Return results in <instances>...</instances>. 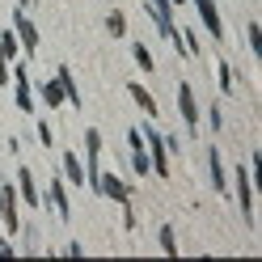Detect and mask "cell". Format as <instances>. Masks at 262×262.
<instances>
[{"label":"cell","mask_w":262,"mask_h":262,"mask_svg":"<svg viewBox=\"0 0 262 262\" xmlns=\"http://www.w3.org/2000/svg\"><path fill=\"white\" fill-rule=\"evenodd\" d=\"M178 110H182V123H186L190 131L199 127V106H194V89L186 85V80L178 85Z\"/></svg>","instance_id":"obj_3"},{"label":"cell","mask_w":262,"mask_h":262,"mask_svg":"<svg viewBox=\"0 0 262 262\" xmlns=\"http://www.w3.org/2000/svg\"><path fill=\"white\" fill-rule=\"evenodd\" d=\"M250 51L262 55V26H258V21H250Z\"/></svg>","instance_id":"obj_16"},{"label":"cell","mask_w":262,"mask_h":262,"mask_svg":"<svg viewBox=\"0 0 262 262\" xmlns=\"http://www.w3.org/2000/svg\"><path fill=\"white\" fill-rule=\"evenodd\" d=\"M51 203H55V211H59V220H68V216H72V207H68V194H63V186H59V178L51 182Z\"/></svg>","instance_id":"obj_8"},{"label":"cell","mask_w":262,"mask_h":262,"mask_svg":"<svg viewBox=\"0 0 262 262\" xmlns=\"http://www.w3.org/2000/svg\"><path fill=\"white\" fill-rule=\"evenodd\" d=\"M17 5H34V0H17Z\"/></svg>","instance_id":"obj_21"},{"label":"cell","mask_w":262,"mask_h":262,"mask_svg":"<svg viewBox=\"0 0 262 262\" xmlns=\"http://www.w3.org/2000/svg\"><path fill=\"white\" fill-rule=\"evenodd\" d=\"M233 89V68H228V59H220V93Z\"/></svg>","instance_id":"obj_17"},{"label":"cell","mask_w":262,"mask_h":262,"mask_svg":"<svg viewBox=\"0 0 262 262\" xmlns=\"http://www.w3.org/2000/svg\"><path fill=\"white\" fill-rule=\"evenodd\" d=\"M127 93L140 102V110H144V114H152V119H157V97H152L148 89H144V85H136V80H131V85H127Z\"/></svg>","instance_id":"obj_6"},{"label":"cell","mask_w":262,"mask_h":262,"mask_svg":"<svg viewBox=\"0 0 262 262\" xmlns=\"http://www.w3.org/2000/svg\"><path fill=\"white\" fill-rule=\"evenodd\" d=\"M42 102H47V106H59V102H63V85H59V76L42 85Z\"/></svg>","instance_id":"obj_12"},{"label":"cell","mask_w":262,"mask_h":262,"mask_svg":"<svg viewBox=\"0 0 262 262\" xmlns=\"http://www.w3.org/2000/svg\"><path fill=\"white\" fill-rule=\"evenodd\" d=\"M13 34L21 38L26 55H34V51H38V30H34V21H30L26 13H13Z\"/></svg>","instance_id":"obj_2"},{"label":"cell","mask_w":262,"mask_h":262,"mask_svg":"<svg viewBox=\"0 0 262 262\" xmlns=\"http://www.w3.org/2000/svg\"><path fill=\"white\" fill-rule=\"evenodd\" d=\"M199 5V17L207 21V30H211V38H224V21H220V13H216V5L211 0H194Z\"/></svg>","instance_id":"obj_4"},{"label":"cell","mask_w":262,"mask_h":262,"mask_svg":"<svg viewBox=\"0 0 262 262\" xmlns=\"http://www.w3.org/2000/svg\"><path fill=\"white\" fill-rule=\"evenodd\" d=\"M17 110H34V93H30V76H26V63H17Z\"/></svg>","instance_id":"obj_5"},{"label":"cell","mask_w":262,"mask_h":262,"mask_svg":"<svg viewBox=\"0 0 262 262\" xmlns=\"http://www.w3.org/2000/svg\"><path fill=\"white\" fill-rule=\"evenodd\" d=\"M38 144H42V148H51V144H55V136H51V123H38Z\"/></svg>","instance_id":"obj_19"},{"label":"cell","mask_w":262,"mask_h":262,"mask_svg":"<svg viewBox=\"0 0 262 262\" xmlns=\"http://www.w3.org/2000/svg\"><path fill=\"white\" fill-rule=\"evenodd\" d=\"M63 173H68V182H85V165H80V161L72 157V152H63Z\"/></svg>","instance_id":"obj_9"},{"label":"cell","mask_w":262,"mask_h":262,"mask_svg":"<svg viewBox=\"0 0 262 262\" xmlns=\"http://www.w3.org/2000/svg\"><path fill=\"white\" fill-rule=\"evenodd\" d=\"M131 165H136V173H152V161L144 157V148H136V161H131Z\"/></svg>","instance_id":"obj_18"},{"label":"cell","mask_w":262,"mask_h":262,"mask_svg":"<svg viewBox=\"0 0 262 262\" xmlns=\"http://www.w3.org/2000/svg\"><path fill=\"white\" fill-rule=\"evenodd\" d=\"M237 199H241L245 224H254V173L250 169H237Z\"/></svg>","instance_id":"obj_1"},{"label":"cell","mask_w":262,"mask_h":262,"mask_svg":"<svg viewBox=\"0 0 262 262\" xmlns=\"http://www.w3.org/2000/svg\"><path fill=\"white\" fill-rule=\"evenodd\" d=\"M169 5H186V0H169Z\"/></svg>","instance_id":"obj_20"},{"label":"cell","mask_w":262,"mask_h":262,"mask_svg":"<svg viewBox=\"0 0 262 262\" xmlns=\"http://www.w3.org/2000/svg\"><path fill=\"white\" fill-rule=\"evenodd\" d=\"M157 237H161V250H165V254H178V241H173V228L169 224H161Z\"/></svg>","instance_id":"obj_15"},{"label":"cell","mask_w":262,"mask_h":262,"mask_svg":"<svg viewBox=\"0 0 262 262\" xmlns=\"http://www.w3.org/2000/svg\"><path fill=\"white\" fill-rule=\"evenodd\" d=\"M106 30H110V34H114V38H123V34H127V17H123V13H119V9H114V13H110V17H106Z\"/></svg>","instance_id":"obj_14"},{"label":"cell","mask_w":262,"mask_h":262,"mask_svg":"<svg viewBox=\"0 0 262 262\" xmlns=\"http://www.w3.org/2000/svg\"><path fill=\"white\" fill-rule=\"evenodd\" d=\"M207 165H211V186L224 194V190H228V178H224V165H220V152H216V148L207 152Z\"/></svg>","instance_id":"obj_7"},{"label":"cell","mask_w":262,"mask_h":262,"mask_svg":"<svg viewBox=\"0 0 262 262\" xmlns=\"http://www.w3.org/2000/svg\"><path fill=\"white\" fill-rule=\"evenodd\" d=\"M131 55H136V63H140L144 72H157V63H152V55H148V47H144V42H131Z\"/></svg>","instance_id":"obj_13"},{"label":"cell","mask_w":262,"mask_h":262,"mask_svg":"<svg viewBox=\"0 0 262 262\" xmlns=\"http://www.w3.org/2000/svg\"><path fill=\"white\" fill-rule=\"evenodd\" d=\"M59 85H63V97H68L72 106H80V89H76V80H72L68 68H59Z\"/></svg>","instance_id":"obj_11"},{"label":"cell","mask_w":262,"mask_h":262,"mask_svg":"<svg viewBox=\"0 0 262 262\" xmlns=\"http://www.w3.org/2000/svg\"><path fill=\"white\" fill-rule=\"evenodd\" d=\"M17 182H21V194H26V207H38V190H34V178H30V169L17 173Z\"/></svg>","instance_id":"obj_10"}]
</instances>
